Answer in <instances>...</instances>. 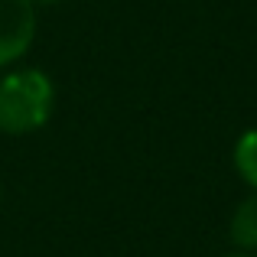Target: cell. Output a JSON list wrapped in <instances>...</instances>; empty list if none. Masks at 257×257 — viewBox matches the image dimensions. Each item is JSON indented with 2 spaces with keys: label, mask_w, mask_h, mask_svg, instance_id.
<instances>
[{
  "label": "cell",
  "mask_w": 257,
  "mask_h": 257,
  "mask_svg": "<svg viewBox=\"0 0 257 257\" xmlns=\"http://www.w3.org/2000/svg\"><path fill=\"white\" fill-rule=\"evenodd\" d=\"M56 91L46 72L17 69L0 78V131L4 134H33L49 120Z\"/></svg>",
  "instance_id": "obj_1"
},
{
  "label": "cell",
  "mask_w": 257,
  "mask_h": 257,
  "mask_svg": "<svg viewBox=\"0 0 257 257\" xmlns=\"http://www.w3.org/2000/svg\"><path fill=\"white\" fill-rule=\"evenodd\" d=\"M36 36V4L33 0H0V69L26 56Z\"/></svg>",
  "instance_id": "obj_2"
},
{
  "label": "cell",
  "mask_w": 257,
  "mask_h": 257,
  "mask_svg": "<svg viewBox=\"0 0 257 257\" xmlns=\"http://www.w3.org/2000/svg\"><path fill=\"white\" fill-rule=\"evenodd\" d=\"M231 241L238 247L254 251L257 247V192L247 195L231 215Z\"/></svg>",
  "instance_id": "obj_3"
},
{
  "label": "cell",
  "mask_w": 257,
  "mask_h": 257,
  "mask_svg": "<svg viewBox=\"0 0 257 257\" xmlns=\"http://www.w3.org/2000/svg\"><path fill=\"white\" fill-rule=\"evenodd\" d=\"M234 166H238L241 179L257 192V127L241 134V140L234 144Z\"/></svg>",
  "instance_id": "obj_4"
},
{
  "label": "cell",
  "mask_w": 257,
  "mask_h": 257,
  "mask_svg": "<svg viewBox=\"0 0 257 257\" xmlns=\"http://www.w3.org/2000/svg\"><path fill=\"white\" fill-rule=\"evenodd\" d=\"M33 4H56V0H33Z\"/></svg>",
  "instance_id": "obj_5"
}]
</instances>
